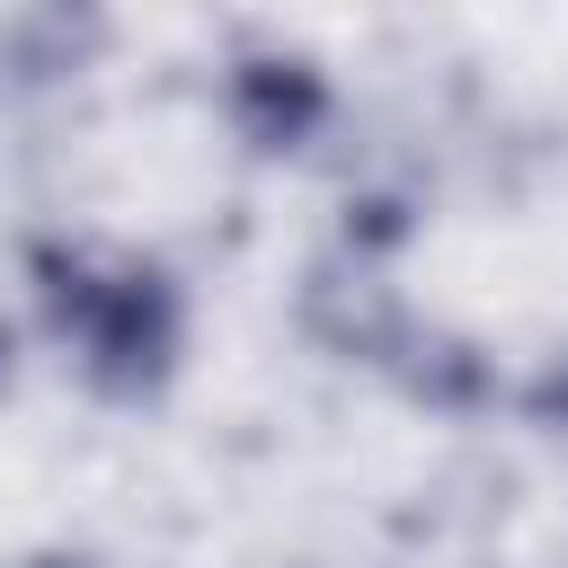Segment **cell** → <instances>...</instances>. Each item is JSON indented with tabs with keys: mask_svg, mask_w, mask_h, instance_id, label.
<instances>
[{
	"mask_svg": "<svg viewBox=\"0 0 568 568\" xmlns=\"http://www.w3.org/2000/svg\"><path fill=\"white\" fill-rule=\"evenodd\" d=\"M524 408H532V426H559V435H568V355H550V364L532 373Z\"/></svg>",
	"mask_w": 568,
	"mask_h": 568,
	"instance_id": "obj_7",
	"label": "cell"
},
{
	"mask_svg": "<svg viewBox=\"0 0 568 568\" xmlns=\"http://www.w3.org/2000/svg\"><path fill=\"white\" fill-rule=\"evenodd\" d=\"M390 382H399L417 408L470 417V408H488V390H497V364H488L470 337H453V328H417V337H408V355L390 364Z\"/></svg>",
	"mask_w": 568,
	"mask_h": 568,
	"instance_id": "obj_5",
	"label": "cell"
},
{
	"mask_svg": "<svg viewBox=\"0 0 568 568\" xmlns=\"http://www.w3.org/2000/svg\"><path fill=\"white\" fill-rule=\"evenodd\" d=\"M222 106H231V133L248 142V151H302L320 124H328V106H337V89H328V71L311 62V53H284V44H248V53H231V80H222Z\"/></svg>",
	"mask_w": 568,
	"mask_h": 568,
	"instance_id": "obj_2",
	"label": "cell"
},
{
	"mask_svg": "<svg viewBox=\"0 0 568 568\" xmlns=\"http://www.w3.org/2000/svg\"><path fill=\"white\" fill-rule=\"evenodd\" d=\"M98 9H18L0 18V98H44L98 53Z\"/></svg>",
	"mask_w": 568,
	"mask_h": 568,
	"instance_id": "obj_4",
	"label": "cell"
},
{
	"mask_svg": "<svg viewBox=\"0 0 568 568\" xmlns=\"http://www.w3.org/2000/svg\"><path fill=\"white\" fill-rule=\"evenodd\" d=\"M71 355H80L98 399H115V408L160 399L178 355H186V293H178V275L151 266V257L106 266L89 311H80V328H71Z\"/></svg>",
	"mask_w": 568,
	"mask_h": 568,
	"instance_id": "obj_1",
	"label": "cell"
},
{
	"mask_svg": "<svg viewBox=\"0 0 568 568\" xmlns=\"http://www.w3.org/2000/svg\"><path fill=\"white\" fill-rule=\"evenodd\" d=\"M18 568H106L98 550H80V541H44V550H27Z\"/></svg>",
	"mask_w": 568,
	"mask_h": 568,
	"instance_id": "obj_8",
	"label": "cell"
},
{
	"mask_svg": "<svg viewBox=\"0 0 568 568\" xmlns=\"http://www.w3.org/2000/svg\"><path fill=\"white\" fill-rule=\"evenodd\" d=\"M302 328H311L337 364H373V373H390V364L408 355V337H417L408 302H399L373 266H355V257H320V266L302 275Z\"/></svg>",
	"mask_w": 568,
	"mask_h": 568,
	"instance_id": "obj_3",
	"label": "cell"
},
{
	"mask_svg": "<svg viewBox=\"0 0 568 568\" xmlns=\"http://www.w3.org/2000/svg\"><path fill=\"white\" fill-rule=\"evenodd\" d=\"M408 231H417V204H408L399 186H373V195H355V204H346V231H337V257H355V266H373V257H390V248H408Z\"/></svg>",
	"mask_w": 568,
	"mask_h": 568,
	"instance_id": "obj_6",
	"label": "cell"
},
{
	"mask_svg": "<svg viewBox=\"0 0 568 568\" xmlns=\"http://www.w3.org/2000/svg\"><path fill=\"white\" fill-rule=\"evenodd\" d=\"M9 364H18V320L0 311V382H9Z\"/></svg>",
	"mask_w": 568,
	"mask_h": 568,
	"instance_id": "obj_9",
	"label": "cell"
}]
</instances>
